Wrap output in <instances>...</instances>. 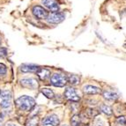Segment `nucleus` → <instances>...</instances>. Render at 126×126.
Instances as JSON below:
<instances>
[{
  "mask_svg": "<svg viewBox=\"0 0 126 126\" xmlns=\"http://www.w3.org/2000/svg\"><path fill=\"white\" fill-rule=\"evenodd\" d=\"M101 110L104 114L108 115V116H110V115H112L111 109H110V108H109V106H107V105H102V106H101Z\"/></svg>",
  "mask_w": 126,
  "mask_h": 126,
  "instance_id": "nucleus-17",
  "label": "nucleus"
},
{
  "mask_svg": "<svg viewBox=\"0 0 126 126\" xmlns=\"http://www.w3.org/2000/svg\"><path fill=\"white\" fill-rule=\"evenodd\" d=\"M6 126H16V125L13 124H6Z\"/></svg>",
  "mask_w": 126,
  "mask_h": 126,
  "instance_id": "nucleus-21",
  "label": "nucleus"
},
{
  "mask_svg": "<svg viewBox=\"0 0 126 126\" xmlns=\"http://www.w3.org/2000/svg\"><path fill=\"white\" fill-rule=\"evenodd\" d=\"M37 123H38V118L37 116H33L30 119L27 120L26 126H37Z\"/></svg>",
  "mask_w": 126,
  "mask_h": 126,
  "instance_id": "nucleus-14",
  "label": "nucleus"
},
{
  "mask_svg": "<svg viewBox=\"0 0 126 126\" xmlns=\"http://www.w3.org/2000/svg\"><path fill=\"white\" fill-rule=\"evenodd\" d=\"M64 95L67 99H69L70 101H79L80 99L79 96L78 94H77V92L75 91V89H73L72 87H68V88H66V90H65V92H64Z\"/></svg>",
  "mask_w": 126,
  "mask_h": 126,
  "instance_id": "nucleus-9",
  "label": "nucleus"
},
{
  "mask_svg": "<svg viewBox=\"0 0 126 126\" xmlns=\"http://www.w3.org/2000/svg\"><path fill=\"white\" fill-rule=\"evenodd\" d=\"M0 126H1V125H0Z\"/></svg>",
  "mask_w": 126,
  "mask_h": 126,
  "instance_id": "nucleus-27",
  "label": "nucleus"
},
{
  "mask_svg": "<svg viewBox=\"0 0 126 126\" xmlns=\"http://www.w3.org/2000/svg\"><path fill=\"white\" fill-rule=\"evenodd\" d=\"M20 84L24 87H27V88L29 89H35L37 88L38 84L37 81H36L34 79L32 78H27V79H22L20 80Z\"/></svg>",
  "mask_w": 126,
  "mask_h": 126,
  "instance_id": "nucleus-7",
  "label": "nucleus"
},
{
  "mask_svg": "<svg viewBox=\"0 0 126 126\" xmlns=\"http://www.w3.org/2000/svg\"><path fill=\"white\" fill-rule=\"evenodd\" d=\"M68 79L66 76H64L63 74H59L56 73L54 75H52L50 79L51 84L54 86H57V87H63L64 86V85L67 83Z\"/></svg>",
  "mask_w": 126,
  "mask_h": 126,
  "instance_id": "nucleus-3",
  "label": "nucleus"
},
{
  "mask_svg": "<svg viewBox=\"0 0 126 126\" xmlns=\"http://www.w3.org/2000/svg\"><path fill=\"white\" fill-rule=\"evenodd\" d=\"M116 122H117L118 124H126V120L124 116H120V117L117 118L116 120Z\"/></svg>",
  "mask_w": 126,
  "mask_h": 126,
  "instance_id": "nucleus-20",
  "label": "nucleus"
},
{
  "mask_svg": "<svg viewBox=\"0 0 126 126\" xmlns=\"http://www.w3.org/2000/svg\"><path fill=\"white\" fill-rule=\"evenodd\" d=\"M2 56H3V54H2V52H1V51H0V57H2Z\"/></svg>",
  "mask_w": 126,
  "mask_h": 126,
  "instance_id": "nucleus-23",
  "label": "nucleus"
},
{
  "mask_svg": "<svg viewBox=\"0 0 126 126\" xmlns=\"http://www.w3.org/2000/svg\"><path fill=\"white\" fill-rule=\"evenodd\" d=\"M42 4L46 8L52 12V13H57L59 10V4L57 0H42Z\"/></svg>",
  "mask_w": 126,
  "mask_h": 126,
  "instance_id": "nucleus-6",
  "label": "nucleus"
},
{
  "mask_svg": "<svg viewBox=\"0 0 126 126\" xmlns=\"http://www.w3.org/2000/svg\"><path fill=\"white\" fill-rule=\"evenodd\" d=\"M0 45H1V38H0Z\"/></svg>",
  "mask_w": 126,
  "mask_h": 126,
  "instance_id": "nucleus-24",
  "label": "nucleus"
},
{
  "mask_svg": "<svg viewBox=\"0 0 126 126\" xmlns=\"http://www.w3.org/2000/svg\"><path fill=\"white\" fill-rule=\"evenodd\" d=\"M65 16L63 13H51L50 14H48V18H47V20L48 22L49 23H52V24H58L60 22L64 19Z\"/></svg>",
  "mask_w": 126,
  "mask_h": 126,
  "instance_id": "nucleus-5",
  "label": "nucleus"
},
{
  "mask_svg": "<svg viewBox=\"0 0 126 126\" xmlns=\"http://www.w3.org/2000/svg\"><path fill=\"white\" fill-rule=\"evenodd\" d=\"M71 123H72V126H79V124H80L79 116H77V115L73 116V117L71 120Z\"/></svg>",
  "mask_w": 126,
  "mask_h": 126,
  "instance_id": "nucleus-18",
  "label": "nucleus"
},
{
  "mask_svg": "<svg viewBox=\"0 0 126 126\" xmlns=\"http://www.w3.org/2000/svg\"><path fill=\"white\" fill-rule=\"evenodd\" d=\"M36 73H37L38 77L40 78L41 80H45L50 76V71L48 69H45V68H40V70Z\"/></svg>",
  "mask_w": 126,
  "mask_h": 126,
  "instance_id": "nucleus-12",
  "label": "nucleus"
},
{
  "mask_svg": "<svg viewBox=\"0 0 126 126\" xmlns=\"http://www.w3.org/2000/svg\"><path fill=\"white\" fill-rule=\"evenodd\" d=\"M32 12H33L34 17H36L39 19H45L48 16V13L47 12V10H45L43 7L40 6V5H35L33 7Z\"/></svg>",
  "mask_w": 126,
  "mask_h": 126,
  "instance_id": "nucleus-4",
  "label": "nucleus"
},
{
  "mask_svg": "<svg viewBox=\"0 0 126 126\" xmlns=\"http://www.w3.org/2000/svg\"><path fill=\"white\" fill-rule=\"evenodd\" d=\"M63 126H66V125H63Z\"/></svg>",
  "mask_w": 126,
  "mask_h": 126,
  "instance_id": "nucleus-26",
  "label": "nucleus"
},
{
  "mask_svg": "<svg viewBox=\"0 0 126 126\" xmlns=\"http://www.w3.org/2000/svg\"><path fill=\"white\" fill-rule=\"evenodd\" d=\"M118 126H126V125H125V124H119Z\"/></svg>",
  "mask_w": 126,
  "mask_h": 126,
  "instance_id": "nucleus-22",
  "label": "nucleus"
},
{
  "mask_svg": "<svg viewBox=\"0 0 126 126\" xmlns=\"http://www.w3.org/2000/svg\"><path fill=\"white\" fill-rule=\"evenodd\" d=\"M103 96L107 100H116L118 98V94L116 93L111 90H106L103 92Z\"/></svg>",
  "mask_w": 126,
  "mask_h": 126,
  "instance_id": "nucleus-13",
  "label": "nucleus"
},
{
  "mask_svg": "<svg viewBox=\"0 0 126 126\" xmlns=\"http://www.w3.org/2000/svg\"><path fill=\"white\" fill-rule=\"evenodd\" d=\"M20 70L23 72H37L40 68L35 64H22L20 66Z\"/></svg>",
  "mask_w": 126,
  "mask_h": 126,
  "instance_id": "nucleus-10",
  "label": "nucleus"
},
{
  "mask_svg": "<svg viewBox=\"0 0 126 126\" xmlns=\"http://www.w3.org/2000/svg\"><path fill=\"white\" fill-rule=\"evenodd\" d=\"M42 125H52L57 126L59 124V119L56 115H50L45 117L42 122Z\"/></svg>",
  "mask_w": 126,
  "mask_h": 126,
  "instance_id": "nucleus-8",
  "label": "nucleus"
},
{
  "mask_svg": "<svg viewBox=\"0 0 126 126\" xmlns=\"http://www.w3.org/2000/svg\"><path fill=\"white\" fill-rule=\"evenodd\" d=\"M12 105V94L10 91H3L0 94V107L2 109H8Z\"/></svg>",
  "mask_w": 126,
  "mask_h": 126,
  "instance_id": "nucleus-2",
  "label": "nucleus"
},
{
  "mask_svg": "<svg viewBox=\"0 0 126 126\" xmlns=\"http://www.w3.org/2000/svg\"><path fill=\"white\" fill-rule=\"evenodd\" d=\"M68 80L72 85H77L79 82V78L77 75H71Z\"/></svg>",
  "mask_w": 126,
  "mask_h": 126,
  "instance_id": "nucleus-16",
  "label": "nucleus"
},
{
  "mask_svg": "<svg viewBox=\"0 0 126 126\" xmlns=\"http://www.w3.org/2000/svg\"><path fill=\"white\" fill-rule=\"evenodd\" d=\"M0 94H1V91H0Z\"/></svg>",
  "mask_w": 126,
  "mask_h": 126,
  "instance_id": "nucleus-25",
  "label": "nucleus"
},
{
  "mask_svg": "<svg viewBox=\"0 0 126 126\" xmlns=\"http://www.w3.org/2000/svg\"><path fill=\"white\" fill-rule=\"evenodd\" d=\"M42 93L47 97V98H53V97H54V93H53V91L48 88H42Z\"/></svg>",
  "mask_w": 126,
  "mask_h": 126,
  "instance_id": "nucleus-15",
  "label": "nucleus"
},
{
  "mask_svg": "<svg viewBox=\"0 0 126 126\" xmlns=\"http://www.w3.org/2000/svg\"><path fill=\"white\" fill-rule=\"evenodd\" d=\"M85 94H99L101 93V89L99 87L94 86H91V85H87V86H85L84 88H83Z\"/></svg>",
  "mask_w": 126,
  "mask_h": 126,
  "instance_id": "nucleus-11",
  "label": "nucleus"
},
{
  "mask_svg": "<svg viewBox=\"0 0 126 126\" xmlns=\"http://www.w3.org/2000/svg\"><path fill=\"white\" fill-rule=\"evenodd\" d=\"M6 73V66L4 63H0V75H4Z\"/></svg>",
  "mask_w": 126,
  "mask_h": 126,
  "instance_id": "nucleus-19",
  "label": "nucleus"
},
{
  "mask_svg": "<svg viewBox=\"0 0 126 126\" xmlns=\"http://www.w3.org/2000/svg\"><path fill=\"white\" fill-rule=\"evenodd\" d=\"M35 105L34 100L30 96H21L16 100V106L19 108L20 110L24 111H30Z\"/></svg>",
  "mask_w": 126,
  "mask_h": 126,
  "instance_id": "nucleus-1",
  "label": "nucleus"
}]
</instances>
